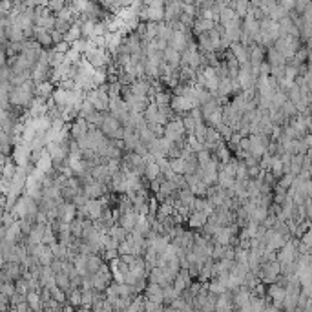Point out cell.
<instances>
[{
  "mask_svg": "<svg viewBox=\"0 0 312 312\" xmlns=\"http://www.w3.org/2000/svg\"><path fill=\"white\" fill-rule=\"evenodd\" d=\"M99 130H101L108 139L123 137V124L119 123L113 115H110L108 111H102V121H101V124H99Z\"/></svg>",
  "mask_w": 312,
  "mask_h": 312,
  "instance_id": "obj_2",
  "label": "cell"
},
{
  "mask_svg": "<svg viewBox=\"0 0 312 312\" xmlns=\"http://www.w3.org/2000/svg\"><path fill=\"white\" fill-rule=\"evenodd\" d=\"M106 208V204L102 199H88L86 204H84V210H86V216L90 219H97L102 214V210Z\"/></svg>",
  "mask_w": 312,
  "mask_h": 312,
  "instance_id": "obj_9",
  "label": "cell"
},
{
  "mask_svg": "<svg viewBox=\"0 0 312 312\" xmlns=\"http://www.w3.org/2000/svg\"><path fill=\"white\" fill-rule=\"evenodd\" d=\"M161 58H163L165 62H168L172 68H179V64H181V53L175 51L174 48H170V46H166V48L163 50V57Z\"/></svg>",
  "mask_w": 312,
  "mask_h": 312,
  "instance_id": "obj_12",
  "label": "cell"
},
{
  "mask_svg": "<svg viewBox=\"0 0 312 312\" xmlns=\"http://www.w3.org/2000/svg\"><path fill=\"white\" fill-rule=\"evenodd\" d=\"M277 276H279V263H277V259L261 263V267L257 270V279L265 285L274 283L277 279Z\"/></svg>",
  "mask_w": 312,
  "mask_h": 312,
  "instance_id": "obj_3",
  "label": "cell"
},
{
  "mask_svg": "<svg viewBox=\"0 0 312 312\" xmlns=\"http://www.w3.org/2000/svg\"><path fill=\"white\" fill-rule=\"evenodd\" d=\"M137 214L133 210L130 212H123V214H119V218H117V225H121L126 230V232H133V228H135V223H137Z\"/></svg>",
  "mask_w": 312,
  "mask_h": 312,
  "instance_id": "obj_8",
  "label": "cell"
},
{
  "mask_svg": "<svg viewBox=\"0 0 312 312\" xmlns=\"http://www.w3.org/2000/svg\"><path fill=\"white\" fill-rule=\"evenodd\" d=\"M165 305L163 303H157V301H150V299H145V311H163Z\"/></svg>",
  "mask_w": 312,
  "mask_h": 312,
  "instance_id": "obj_24",
  "label": "cell"
},
{
  "mask_svg": "<svg viewBox=\"0 0 312 312\" xmlns=\"http://www.w3.org/2000/svg\"><path fill=\"white\" fill-rule=\"evenodd\" d=\"M70 232L73 238H80L82 236V219L75 218L70 221Z\"/></svg>",
  "mask_w": 312,
  "mask_h": 312,
  "instance_id": "obj_23",
  "label": "cell"
},
{
  "mask_svg": "<svg viewBox=\"0 0 312 312\" xmlns=\"http://www.w3.org/2000/svg\"><path fill=\"white\" fill-rule=\"evenodd\" d=\"M35 97V82L31 79H28L24 84H18V86H11L9 90V104L13 108H28L31 101Z\"/></svg>",
  "mask_w": 312,
  "mask_h": 312,
  "instance_id": "obj_1",
  "label": "cell"
},
{
  "mask_svg": "<svg viewBox=\"0 0 312 312\" xmlns=\"http://www.w3.org/2000/svg\"><path fill=\"white\" fill-rule=\"evenodd\" d=\"M159 174H161V172H159V165H157V163H155L153 159L146 161L145 172H143V177H145L146 181H152V179H155V177H157Z\"/></svg>",
  "mask_w": 312,
  "mask_h": 312,
  "instance_id": "obj_14",
  "label": "cell"
},
{
  "mask_svg": "<svg viewBox=\"0 0 312 312\" xmlns=\"http://www.w3.org/2000/svg\"><path fill=\"white\" fill-rule=\"evenodd\" d=\"M108 234L111 236V238H115L119 243L126 239V236H128V232H126V230H124L121 225H117V223H115V225H111V228L108 230Z\"/></svg>",
  "mask_w": 312,
  "mask_h": 312,
  "instance_id": "obj_20",
  "label": "cell"
},
{
  "mask_svg": "<svg viewBox=\"0 0 312 312\" xmlns=\"http://www.w3.org/2000/svg\"><path fill=\"white\" fill-rule=\"evenodd\" d=\"M230 53H232V57L239 62V64H245L248 62V48L247 46H243L241 42H232L230 44Z\"/></svg>",
  "mask_w": 312,
  "mask_h": 312,
  "instance_id": "obj_11",
  "label": "cell"
},
{
  "mask_svg": "<svg viewBox=\"0 0 312 312\" xmlns=\"http://www.w3.org/2000/svg\"><path fill=\"white\" fill-rule=\"evenodd\" d=\"M145 299L163 303V287H161V285H157V283L148 281V283H146V287H145Z\"/></svg>",
  "mask_w": 312,
  "mask_h": 312,
  "instance_id": "obj_10",
  "label": "cell"
},
{
  "mask_svg": "<svg viewBox=\"0 0 312 312\" xmlns=\"http://www.w3.org/2000/svg\"><path fill=\"white\" fill-rule=\"evenodd\" d=\"M170 108L174 110L177 115H184L194 108V104L190 102V99L183 97V95H174V97H170Z\"/></svg>",
  "mask_w": 312,
  "mask_h": 312,
  "instance_id": "obj_7",
  "label": "cell"
},
{
  "mask_svg": "<svg viewBox=\"0 0 312 312\" xmlns=\"http://www.w3.org/2000/svg\"><path fill=\"white\" fill-rule=\"evenodd\" d=\"M68 130H70V137H72L73 141H80V139L86 137L88 130H90V124L86 123V119H82V117H75Z\"/></svg>",
  "mask_w": 312,
  "mask_h": 312,
  "instance_id": "obj_6",
  "label": "cell"
},
{
  "mask_svg": "<svg viewBox=\"0 0 312 312\" xmlns=\"http://www.w3.org/2000/svg\"><path fill=\"white\" fill-rule=\"evenodd\" d=\"M55 285L57 287H60L64 292H68L70 289H72V281H70V276L66 274V272H62V270H58V272H55Z\"/></svg>",
  "mask_w": 312,
  "mask_h": 312,
  "instance_id": "obj_18",
  "label": "cell"
},
{
  "mask_svg": "<svg viewBox=\"0 0 312 312\" xmlns=\"http://www.w3.org/2000/svg\"><path fill=\"white\" fill-rule=\"evenodd\" d=\"M279 111L283 113V117L289 121V119H292V117H296L298 115V110H296V106H294V102H291L289 99L279 106Z\"/></svg>",
  "mask_w": 312,
  "mask_h": 312,
  "instance_id": "obj_19",
  "label": "cell"
},
{
  "mask_svg": "<svg viewBox=\"0 0 312 312\" xmlns=\"http://www.w3.org/2000/svg\"><path fill=\"white\" fill-rule=\"evenodd\" d=\"M53 84H51V80H44L40 84H35V97L38 99H42V101H48L53 93Z\"/></svg>",
  "mask_w": 312,
  "mask_h": 312,
  "instance_id": "obj_13",
  "label": "cell"
},
{
  "mask_svg": "<svg viewBox=\"0 0 312 312\" xmlns=\"http://www.w3.org/2000/svg\"><path fill=\"white\" fill-rule=\"evenodd\" d=\"M13 309H17V311H31L28 305V301H22V303H18V305H15Z\"/></svg>",
  "mask_w": 312,
  "mask_h": 312,
  "instance_id": "obj_26",
  "label": "cell"
},
{
  "mask_svg": "<svg viewBox=\"0 0 312 312\" xmlns=\"http://www.w3.org/2000/svg\"><path fill=\"white\" fill-rule=\"evenodd\" d=\"M206 214H203V212L199 210H194L190 212V216L186 219H188V225L192 226V228H201V226L204 225V221H206Z\"/></svg>",
  "mask_w": 312,
  "mask_h": 312,
  "instance_id": "obj_16",
  "label": "cell"
},
{
  "mask_svg": "<svg viewBox=\"0 0 312 312\" xmlns=\"http://www.w3.org/2000/svg\"><path fill=\"white\" fill-rule=\"evenodd\" d=\"M108 113L115 117L119 123H123L124 119H126V115L130 113V108H128V104L124 102L123 97H113V99H110Z\"/></svg>",
  "mask_w": 312,
  "mask_h": 312,
  "instance_id": "obj_5",
  "label": "cell"
},
{
  "mask_svg": "<svg viewBox=\"0 0 312 312\" xmlns=\"http://www.w3.org/2000/svg\"><path fill=\"white\" fill-rule=\"evenodd\" d=\"M17 289H15V281H2L0 283V294L6 296V298H11Z\"/></svg>",
  "mask_w": 312,
  "mask_h": 312,
  "instance_id": "obj_22",
  "label": "cell"
},
{
  "mask_svg": "<svg viewBox=\"0 0 312 312\" xmlns=\"http://www.w3.org/2000/svg\"><path fill=\"white\" fill-rule=\"evenodd\" d=\"M4 309H9V298L0 294V311H4Z\"/></svg>",
  "mask_w": 312,
  "mask_h": 312,
  "instance_id": "obj_25",
  "label": "cell"
},
{
  "mask_svg": "<svg viewBox=\"0 0 312 312\" xmlns=\"http://www.w3.org/2000/svg\"><path fill=\"white\" fill-rule=\"evenodd\" d=\"M26 267L20 265V263L17 261H6L2 265V269H0V279L2 281H17L18 277H22V274L26 272Z\"/></svg>",
  "mask_w": 312,
  "mask_h": 312,
  "instance_id": "obj_4",
  "label": "cell"
},
{
  "mask_svg": "<svg viewBox=\"0 0 312 312\" xmlns=\"http://www.w3.org/2000/svg\"><path fill=\"white\" fill-rule=\"evenodd\" d=\"M102 263H104V259H102L99 254H90L86 256V269H88V274H93V272H97V270L102 267Z\"/></svg>",
  "mask_w": 312,
  "mask_h": 312,
  "instance_id": "obj_15",
  "label": "cell"
},
{
  "mask_svg": "<svg viewBox=\"0 0 312 312\" xmlns=\"http://www.w3.org/2000/svg\"><path fill=\"white\" fill-rule=\"evenodd\" d=\"M48 289H50V296L55 299V301H58V303H66V292L62 291L60 287H57V285L53 283L51 287H48Z\"/></svg>",
  "mask_w": 312,
  "mask_h": 312,
  "instance_id": "obj_21",
  "label": "cell"
},
{
  "mask_svg": "<svg viewBox=\"0 0 312 312\" xmlns=\"http://www.w3.org/2000/svg\"><path fill=\"white\" fill-rule=\"evenodd\" d=\"M26 301L31 311H42V301H40V294L37 291L26 292Z\"/></svg>",
  "mask_w": 312,
  "mask_h": 312,
  "instance_id": "obj_17",
  "label": "cell"
}]
</instances>
